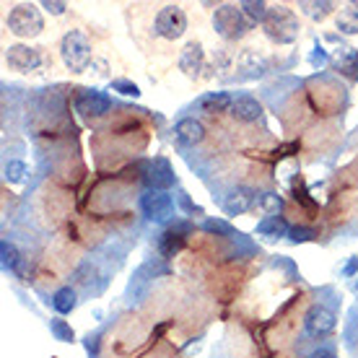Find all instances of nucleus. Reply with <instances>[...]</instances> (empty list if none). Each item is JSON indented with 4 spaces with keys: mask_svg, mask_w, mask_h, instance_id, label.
<instances>
[{
    "mask_svg": "<svg viewBox=\"0 0 358 358\" xmlns=\"http://www.w3.org/2000/svg\"><path fill=\"white\" fill-rule=\"evenodd\" d=\"M338 29H341V34H358V8L356 3L350 6V8H343L341 16H338Z\"/></svg>",
    "mask_w": 358,
    "mask_h": 358,
    "instance_id": "4be33fe9",
    "label": "nucleus"
},
{
    "mask_svg": "<svg viewBox=\"0 0 358 358\" xmlns=\"http://www.w3.org/2000/svg\"><path fill=\"white\" fill-rule=\"evenodd\" d=\"M309 358H338L332 348H317Z\"/></svg>",
    "mask_w": 358,
    "mask_h": 358,
    "instance_id": "f704fd0d",
    "label": "nucleus"
},
{
    "mask_svg": "<svg viewBox=\"0 0 358 358\" xmlns=\"http://www.w3.org/2000/svg\"><path fill=\"white\" fill-rule=\"evenodd\" d=\"M356 291H358V283H356Z\"/></svg>",
    "mask_w": 358,
    "mask_h": 358,
    "instance_id": "c9c22d12",
    "label": "nucleus"
},
{
    "mask_svg": "<svg viewBox=\"0 0 358 358\" xmlns=\"http://www.w3.org/2000/svg\"><path fill=\"white\" fill-rule=\"evenodd\" d=\"M112 89L120 91L122 96H133V99L141 96V89H138V83L125 81V78H117V81H112Z\"/></svg>",
    "mask_w": 358,
    "mask_h": 358,
    "instance_id": "cd10ccee",
    "label": "nucleus"
},
{
    "mask_svg": "<svg viewBox=\"0 0 358 358\" xmlns=\"http://www.w3.org/2000/svg\"><path fill=\"white\" fill-rule=\"evenodd\" d=\"M76 304H78V296H76V291H73L71 286H63L55 291L52 306L57 314H71L73 309H76Z\"/></svg>",
    "mask_w": 358,
    "mask_h": 358,
    "instance_id": "a211bd4d",
    "label": "nucleus"
},
{
    "mask_svg": "<svg viewBox=\"0 0 358 358\" xmlns=\"http://www.w3.org/2000/svg\"><path fill=\"white\" fill-rule=\"evenodd\" d=\"M255 203H257V197H255V192H252L250 187H236L226 195L224 213L226 215H242V213H247Z\"/></svg>",
    "mask_w": 358,
    "mask_h": 358,
    "instance_id": "f8f14e48",
    "label": "nucleus"
},
{
    "mask_svg": "<svg viewBox=\"0 0 358 358\" xmlns=\"http://www.w3.org/2000/svg\"><path fill=\"white\" fill-rule=\"evenodd\" d=\"M6 63H8V68H13V71H18V73L39 71V65H42V52H39L36 47L13 45V47H8V52H6Z\"/></svg>",
    "mask_w": 358,
    "mask_h": 358,
    "instance_id": "0eeeda50",
    "label": "nucleus"
},
{
    "mask_svg": "<svg viewBox=\"0 0 358 358\" xmlns=\"http://www.w3.org/2000/svg\"><path fill=\"white\" fill-rule=\"evenodd\" d=\"M206 231H218V234H226V236H234L231 226H226L224 221H206Z\"/></svg>",
    "mask_w": 358,
    "mask_h": 358,
    "instance_id": "2f4dec72",
    "label": "nucleus"
},
{
    "mask_svg": "<svg viewBox=\"0 0 358 358\" xmlns=\"http://www.w3.org/2000/svg\"><path fill=\"white\" fill-rule=\"evenodd\" d=\"M257 208L265 210L268 215H278L280 208H283V200H280V195H275V192H265V195L257 197Z\"/></svg>",
    "mask_w": 358,
    "mask_h": 358,
    "instance_id": "a878e982",
    "label": "nucleus"
},
{
    "mask_svg": "<svg viewBox=\"0 0 358 358\" xmlns=\"http://www.w3.org/2000/svg\"><path fill=\"white\" fill-rule=\"evenodd\" d=\"M231 115L236 117V120H242V122H257V120L262 117V104L255 96L242 94V96L234 99Z\"/></svg>",
    "mask_w": 358,
    "mask_h": 358,
    "instance_id": "4468645a",
    "label": "nucleus"
},
{
    "mask_svg": "<svg viewBox=\"0 0 358 358\" xmlns=\"http://www.w3.org/2000/svg\"><path fill=\"white\" fill-rule=\"evenodd\" d=\"M335 324H338L335 314L322 304L312 306L304 317V330H306V335H312V338H324V335H330V332L335 330Z\"/></svg>",
    "mask_w": 358,
    "mask_h": 358,
    "instance_id": "6e6552de",
    "label": "nucleus"
},
{
    "mask_svg": "<svg viewBox=\"0 0 358 358\" xmlns=\"http://www.w3.org/2000/svg\"><path fill=\"white\" fill-rule=\"evenodd\" d=\"M239 71H242L244 78H260V76H265V71H268V60L262 57V55H257L255 50H247V52H242V57H239Z\"/></svg>",
    "mask_w": 358,
    "mask_h": 358,
    "instance_id": "2eb2a0df",
    "label": "nucleus"
},
{
    "mask_svg": "<svg viewBox=\"0 0 358 358\" xmlns=\"http://www.w3.org/2000/svg\"><path fill=\"white\" fill-rule=\"evenodd\" d=\"M358 273V257H350L348 260V265H345V270H343V275H356Z\"/></svg>",
    "mask_w": 358,
    "mask_h": 358,
    "instance_id": "72a5a7b5",
    "label": "nucleus"
},
{
    "mask_svg": "<svg viewBox=\"0 0 358 358\" xmlns=\"http://www.w3.org/2000/svg\"><path fill=\"white\" fill-rule=\"evenodd\" d=\"M213 27H215V31H218V34L224 36V39H239V36L247 31L250 21H247V16L242 13V8H239V6L226 3V6H221V8H215Z\"/></svg>",
    "mask_w": 358,
    "mask_h": 358,
    "instance_id": "7ed1b4c3",
    "label": "nucleus"
},
{
    "mask_svg": "<svg viewBox=\"0 0 358 358\" xmlns=\"http://www.w3.org/2000/svg\"><path fill=\"white\" fill-rule=\"evenodd\" d=\"M234 99L229 96V94H224V91H210V94H206V96L200 99V107H203V112H226V109H231Z\"/></svg>",
    "mask_w": 358,
    "mask_h": 358,
    "instance_id": "f3484780",
    "label": "nucleus"
},
{
    "mask_svg": "<svg viewBox=\"0 0 358 358\" xmlns=\"http://www.w3.org/2000/svg\"><path fill=\"white\" fill-rule=\"evenodd\" d=\"M174 135H177L179 143L197 145L206 138V127H203V122L195 120V117H185V120H179L177 125H174Z\"/></svg>",
    "mask_w": 358,
    "mask_h": 358,
    "instance_id": "ddd939ff",
    "label": "nucleus"
},
{
    "mask_svg": "<svg viewBox=\"0 0 358 358\" xmlns=\"http://www.w3.org/2000/svg\"><path fill=\"white\" fill-rule=\"evenodd\" d=\"M141 210L148 221L153 224H164L174 215V200H171L169 192H162V189H148L145 195H141Z\"/></svg>",
    "mask_w": 358,
    "mask_h": 358,
    "instance_id": "39448f33",
    "label": "nucleus"
},
{
    "mask_svg": "<svg viewBox=\"0 0 358 358\" xmlns=\"http://www.w3.org/2000/svg\"><path fill=\"white\" fill-rule=\"evenodd\" d=\"M143 179L148 182V187L151 189H162V192H166L169 187H174V182H177L174 169H171V164L166 162V159H156Z\"/></svg>",
    "mask_w": 358,
    "mask_h": 358,
    "instance_id": "9b49d317",
    "label": "nucleus"
},
{
    "mask_svg": "<svg viewBox=\"0 0 358 358\" xmlns=\"http://www.w3.org/2000/svg\"><path fill=\"white\" fill-rule=\"evenodd\" d=\"M239 8H242V13L247 16V21H252V24H265L268 21V3H262V0H244V3H239Z\"/></svg>",
    "mask_w": 358,
    "mask_h": 358,
    "instance_id": "aec40b11",
    "label": "nucleus"
},
{
    "mask_svg": "<svg viewBox=\"0 0 358 358\" xmlns=\"http://www.w3.org/2000/svg\"><path fill=\"white\" fill-rule=\"evenodd\" d=\"M27 164L18 162V159H10V162H6V166H3V177H6V182H10V185H21V182H27Z\"/></svg>",
    "mask_w": 358,
    "mask_h": 358,
    "instance_id": "5701e85b",
    "label": "nucleus"
},
{
    "mask_svg": "<svg viewBox=\"0 0 358 358\" xmlns=\"http://www.w3.org/2000/svg\"><path fill=\"white\" fill-rule=\"evenodd\" d=\"M332 65L343 73H356L358 71V50H350V47H341L335 57H332Z\"/></svg>",
    "mask_w": 358,
    "mask_h": 358,
    "instance_id": "412c9836",
    "label": "nucleus"
},
{
    "mask_svg": "<svg viewBox=\"0 0 358 358\" xmlns=\"http://www.w3.org/2000/svg\"><path fill=\"white\" fill-rule=\"evenodd\" d=\"M6 24H8V29L16 36H34L45 29V21L39 16L36 6H31V3L16 6V8L8 13V21H6Z\"/></svg>",
    "mask_w": 358,
    "mask_h": 358,
    "instance_id": "20e7f679",
    "label": "nucleus"
},
{
    "mask_svg": "<svg viewBox=\"0 0 358 358\" xmlns=\"http://www.w3.org/2000/svg\"><path fill=\"white\" fill-rule=\"evenodd\" d=\"M60 55L71 71L83 73L91 63V42L83 31H68L63 36V45H60Z\"/></svg>",
    "mask_w": 358,
    "mask_h": 358,
    "instance_id": "f03ea898",
    "label": "nucleus"
},
{
    "mask_svg": "<svg viewBox=\"0 0 358 358\" xmlns=\"http://www.w3.org/2000/svg\"><path fill=\"white\" fill-rule=\"evenodd\" d=\"M42 8L50 10L52 16H63L65 8H68V6H65L63 0H45V3H42Z\"/></svg>",
    "mask_w": 358,
    "mask_h": 358,
    "instance_id": "c756f323",
    "label": "nucleus"
},
{
    "mask_svg": "<svg viewBox=\"0 0 358 358\" xmlns=\"http://www.w3.org/2000/svg\"><path fill=\"white\" fill-rule=\"evenodd\" d=\"M291 226L286 224L283 215H265L260 224H257V234L260 236H268V239H280V236H288Z\"/></svg>",
    "mask_w": 358,
    "mask_h": 358,
    "instance_id": "dca6fc26",
    "label": "nucleus"
},
{
    "mask_svg": "<svg viewBox=\"0 0 358 358\" xmlns=\"http://www.w3.org/2000/svg\"><path fill=\"white\" fill-rule=\"evenodd\" d=\"M327 60H330V57H327V52H324V50L320 45L314 47V52L309 55V63H312L314 68H322V65L327 63Z\"/></svg>",
    "mask_w": 358,
    "mask_h": 358,
    "instance_id": "7c9ffc66",
    "label": "nucleus"
},
{
    "mask_svg": "<svg viewBox=\"0 0 358 358\" xmlns=\"http://www.w3.org/2000/svg\"><path fill=\"white\" fill-rule=\"evenodd\" d=\"M332 8H335V6H332L330 0H320V3H317V0H309V3H301V10H304L309 18H324L327 13H332Z\"/></svg>",
    "mask_w": 358,
    "mask_h": 358,
    "instance_id": "393cba45",
    "label": "nucleus"
},
{
    "mask_svg": "<svg viewBox=\"0 0 358 358\" xmlns=\"http://www.w3.org/2000/svg\"><path fill=\"white\" fill-rule=\"evenodd\" d=\"M182 247H185V234L174 231V229L164 231L162 239H159V250H162L164 257H174V255H177Z\"/></svg>",
    "mask_w": 358,
    "mask_h": 358,
    "instance_id": "6ab92c4d",
    "label": "nucleus"
},
{
    "mask_svg": "<svg viewBox=\"0 0 358 358\" xmlns=\"http://www.w3.org/2000/svg\"><path fill=\"white\" fill-rule=\"evenodd\" d=\"M18 260H21V255H18L16 244L8 242V239H3V242H0V262H3V270H16Z\"/></svg>",
    "mask_w": 358,
    "mask_h": 358,
    "instance_id": "b1692460",
    "label": "nucleus"
},
{
    "mask_svg": "<svg viewBox=\"0 0 358 358\" xmlns=\"http://www.w3.org/2000/svg\"><path fill=\"white\" fill-rule=\"evenodd\" d=\"M50 332L55 335V341H60V343H71L76 335H73V327L65 320H50Z\"/></svg>",
    "mask_w": 358,
    "mask_h": 358,
    "instance_id": "bb28decb",
    "label": "nucleus"
},
{
    "mask_svg": "<svg viewBox=\"0 0 358 358\" xmlns=\"http://www.w3.org/2000/svg\"><path fill=\"white\" fill-rule=\"evenodd\" d=\"M203 65H206V50L200 42H187L182 55H179V71L189 76V78H197L200 71H203Z\"/></svg>",
    "mask_w": 358,
    "mask_h": 358,
    "instance_id": "9d476101",
    "label": "nucleus"
},
{
    "mask_svg": "<svg viewBox=\"0 0 358 358\" xmlns=\"http://www.w3.org/2000/svg\"><path fill=\"white\" fill-rule=\"evenodd\" d=\"M179 203H182V206H185V210H187V213H203V210H200V208H197V206H192V203H189V200H187V195H185V192H179Z\"/></svg>",
    "mask_w": 358,
    "mask_h": 358,
    "instance_id": "473e14b6",
    "label": "nucleus"
},
{
    "mask_svg": "<svg viewBox=\"0 0 358 358\" xmlns=\"http://www.w3.org/2000/svg\"><path fill=\"white\" fill-rule=\"evenodd\" d=\"M265 34L278 42V45H291L299 36V21H296L294 10L286 6H275L270 8L268 21H265Z\"/></svg>",
    "mask_w": 358,
    "mask_h": 358,
    "instance_id": "f257e3e1",
    "label": "nucleus"
},
{
    "mask_svg": "<svg viewBox=\"0 0 358 358\" xmlns=\"http://www.w3.org/2000/svg\"><path fill=\"white\" fill-rule=\"evenodd\" d=\"M109 107H112V99L107 94H101V91H94V89H86L78 94L76 99V109L81 112L83 117H101L107 115Z\"/></svg>",
    "mask_w": 358,
    "mask_h": 358,
    "instance_id": "1a4fd4ad",
    "label": "nucleus"
},
{
    "mask_svg": "<svg viewBox=\"0 0 358 358\" xmlns=\"http://www.w3.org/2000/svg\"><path fill=\"white\" fill-rule=\"evenodd\" d=\"M187 29V16L179 6H164L156 16V34L164 39H179Z\"/></svg>",
    "mask_w": 358,
    "mask_h": 358,
    "instance_id": "423d86ee",
    "label": "nucleus"
},
{
    "mask_svg": "<svg viewBox=\"0 0 358 358\" xmlns=\"http://www.w3.org/2000/svg\"><path fill=\"white\" fill-rule=\"evenodd\" d=\"M288 239H291V244H304V242H309V239H314V229L294 226V229L288 231Z\"/></svg>",
    "mask_w": 358,
    "mask_h": 358,
    "instance_id": "c85d7f7f",
    "label": "nucleus"
}]
</instances>
